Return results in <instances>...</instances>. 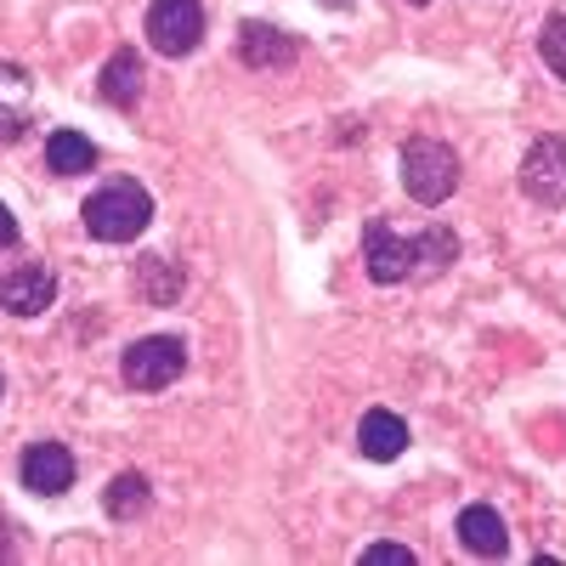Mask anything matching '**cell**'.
<instances>
[{"label": "cell", "mask_w": 566, "mask_h": 566, "mask_svg": "<svg viewBox=\"0 0 566 566\" xmlns=\"http://www.w3.org/2000/svg\"><path fill=\"white\" fill-rule=\"evenodd\" d=\"M459 261V239L448 227H424L419 239H397L386 221L363 227V266L374 283H424Z\"/></svg>", "instance_id": "obj_1"}, {"label": "cell", "mask_w": 566, "mask_h": 566, "mask_svg": "<svg viewBox=\"0 0 566 566\" xmlns=\"http://www.w3.org/2000/svg\"><path fill=\"white\" fill-rule=\"evenodd\" d=\"M80 221H85V232L97 244H130L154 221V193L136 187V181H108V187H97V193L80 205Z\"/></svg>", "instance_id": "obj_2"}, {"label": "cell", "mask_w": 566, "mask_h": 566, "mask_svg": "<svg viewBox=\"0 0 566 566\" xmlns=\"http://www.w3.org/2000/svg\"><path fill=\"white\" fill-rule=\"evenodd\" d=\"M402 187H408V199L424 205V210H437L453 199V187H459V154L448 148V142L437 136H413L402 142Z\"/></svg>", "instance_id": "obj_3"}, {"label": "cell", "mask_w": 566, "mask_h": 566, "mask_svg": "<svg viewBox=\"0 0 566 566\" xmlns=\"http://www.w3.org/2000/svg\"><path fill=\"white\" fill-rule=\"evenodd\" d=\"M187 374V340L181 335H142L119 357V380L130 391H165Z\"/></svg>", "instance_id": "obj_4"}, {"label": "cell", "mask_w": 566, "mask_h": 566, "mask_svg": "<svg viewBox=\"0 0 566 566\" xmlns=\"http://www.w3.org/2000/svg\"><path fill=\"white\" fill-rule=\"evenodd\" d=\"M205 40V7L199 0H154L148 7V45L159 57H193Z\"/></svg>", "instance_id": "obj_5"}, {"label": "cell", "mask_w": 566, "mask_h": 566, "mask_svg": "<svg viewBox=\"0 0 566 566\" xmlns=\"http://www.w3.org/2000/svg\"><path fill=\"white\" fill-rule=\"evenodd\" d=\"M522 193L544 210H566V136H538L522 159Z\"/></svg>", "instance_id": "obj_6"}, {"label": "cell", "mask_w": 566, "mask_h": 566, "mask_svg": "<svg viewBox=\"0 0 566 566\" xmlns=\"http://www.w3.org/2000/svg\"><path fill=\"white\" fill-rule=\"evenodd\" d=\"M18 476H23V488L40 493V499H63V493L74 488V453H69L63 442H34V448L18 459Z\"/></svg>", "instance_id": "obj_7"}, {"label": "cell", "mask_w": 566, "mask_h": 566, "mask_svg": "<svg viewBox=\"0 0 566 566\" xmlns=\"http://www.w3.org/2000/svg\"><path fill=\"white\" fill-rule=\"evenodd\" d=\"M52 301H57V272L52 266H18V272L0 277V306L12 317H40Z\"/></svg>", "instance_id": "obj_8"}, {"label": "cell", "mask_w": 566, "mask_h": 566, "mask_svg": "<svg viewBox=\"0 0 566 566\" xmlns=\"http://www.w3.org/2000/svg\"><path fill=\"white\" fill-rule=\"evenodd\" d=\"M239 57L250 69H290L301 57V40L290 29H272V23H244L239 29Z\"/></svg>", "instance_id": "obj_9"}, {"label": "cell", "mask_w": 566, "mask_h": 566, "mask_svg": "<svg viewBox=\"0 0 566 566\" xmlns=\"http://www.w3.org/2000/svg\"><path fill=\"white\" fill-rule=\"evenodd\" d=\"M459 544L470 555H482V560H499L510 555V527H504V515L493 504H464L459 510Z\"/></svg>", "instance_id": "obj_10"}, {"label": "cell", "mask_w": 566, "mask_h": 566, "mask_svg": "<svg viewBox=\"0 0 566 566\" xmlns=\"http://www.w3.org/2000/svg\"><path fill=\"white\" fill-rule=\"evenodd\" d=\"M34 119V80L18 63H0V142H18Z\"/></svg>", "instance_id": "obj_11"}, {"label": "cell", "mask_w": 566, "mask_h": 566, "mask_svg": "<svg viewBox=\"0 0 566 566\" xmlns=\"http://www.w3.org/2000/svg\"><path fill=\"white\" fill-rule=\"evenodd\" d=\"M357 448H363V459H374V464L402 459V448H408V419L391 413V408H368L363 424H357Z\"/></svg>", "instance_id": "obj_12"}, {"label": "cell", "mask_w": 566, "mask_h": 566, "mask_svg": "<svg viewBox=\"0 0 566 566\" xmlns=\"http://www.w3.org/2000/svg\"><path fill=\"white\" fill-rule=\"evenodd\" d=\"M142 80H148L142 57L130 52V45H119V52L103 63V74H97V91H103V103H114V108H136L142 103Z\"/></svg>", "instance_id": "obj_13"}, {"label": "cell", "mask_w": 566, "mask_h": 566, "mask_svg": "<svg viewBox=\"0 0 566 566\" xmlns=\"http://www.w3.org/2000/svg\"><path fill=\"white\" fill-rule=\"evenodd\" d=\"M45 165H52L57 176H85L91 165H97V148H91V136L63 125V130L45 136Z\"/></svg>", "instance_id": "obj_14"}, {"label": "cell", "mask_w": 566, "mask_h": 566, "mask_svg": "<svg viewBox=\"0 0 566 566\" xmlns=\"http://www.w3.org/2000/svg\"><path fill=\"white\" fill-rule=\"evenodd\" d=\"M103 504H108L114 522H136V515H148V510H154V488H148V476H142V470H125V476L108 482Z\"/></svg>", "instance_id": "obj_15"}, {"label": "cell", "mask_w": 566, "mask_h": 566, "mask_svg": "<svg viewBox=\"0 0 566 566\" xmlns=\"http://www.w3.org/2000/svg\"><path fill=\"white\" fill-rule=\"evenodd\" d=\"M136 290L148 295L154 306H170V301H181V290H187V272H176L165 255H148L136 266Z\"/></svg>", "instance_id": "obj_16"}, {"label": "cell", "mask_w": 566, "mask_h": 566, "mask_svg": "<svg viewBox=\"0 0 566 566\" xmlns=\"http://www.w3.org/2000/svg\"><path fill=\"white\" fill-rule=\"evenodd\" d=\"M538 57H544V69L566 85V12H555V18L538 29Z\"/></svg>", "instance_id": "obj_17"}, {"label": "cell", "mask_w": 566, "mask_h": 566, "mask_svg": "<svg viewBox=\"0 0 566 566\" xmlns=\"http://www.w3.org/2000/svg\"><path fill=\"white\" fill-rule=\"evenodd\" d=\"M419 555L408 549V544H368L363 549V566H413Z\"/></svg>", "instance_id": "obj_18"}, {"label": "cell", "mask_w": 566, "mask_h": 566, "mask_svg": "<svg viewBox=\"0 0 566 566\" xmlns=\"http://www.w3.org/2000/svg\"><path fill=\"white\" fill-rule=\"evenodd\" d=\"M12 244H18V216L0 205V250H12Z\"/></svg>", "instance_id": "obj_19"}, {"label": "cell", "mask_w": 566, "mask_h": 566, "mask_svg": "<svg viewBox=\"0 0 566 566\" xmlns=\"http://www.w3.org/2000/svg\"><path fill=\"white\" fill-rule=\"evenodd\" d=\"M317 7H335V12H346V7H352V0H317Z\"/></svg>", "instance_id": "obj_20"}, {"label": "cell", "mask_w": 566, "mask_h": 566, "mask_svg": "<svg viewBox=\"0 0 566 566\" xmlns=\"http://www.w3.org/2000/svg\"><path fill=\"white\" fill-rule=\"evenodd\" d=\"M408 7H431V0H408Z\"/></svg>", "instance_id": "obj_21"}, {"label": "cell", "mask_w": 566, "mask_h": 566, "mask_svg": "<svg viewBox=\"0 0 566 566\" xmlns=\"http://www.w3.org/2000/svg\"><path fill=\"white\" fill-rule=\"evenodd\" d=\"M0 397H7V374H0Z\"/></svg>", "instance_id": "obj_22"}]
</instances>
